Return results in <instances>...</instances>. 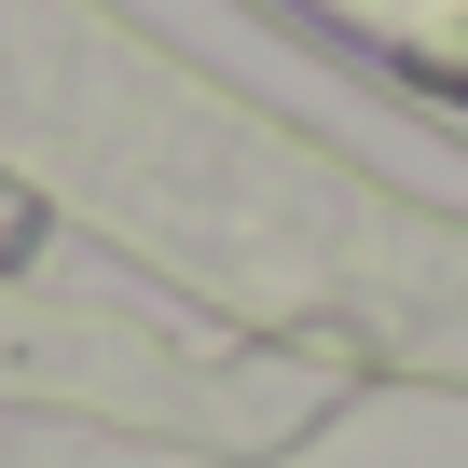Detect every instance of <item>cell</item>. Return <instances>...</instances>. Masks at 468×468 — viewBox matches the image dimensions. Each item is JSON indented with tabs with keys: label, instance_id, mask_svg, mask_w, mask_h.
Here are the masks:
<instances>
[{
	"label": "cell",
	"instance_id": "6da1fadb",
	"mask_svg": "<svg viewBox=\"0 0 468 468\" xmlns=\"http://www.w3.org/2000/svg\"><path fill=\"white\" fill-rule=\"evenodd\" d=\"M358 42H386L399 69H427L441 97H468V0H331Z\"/></svg>",
	"mask_w": 468,
	"mask_h": 468
}]
</instances>
